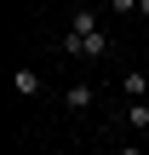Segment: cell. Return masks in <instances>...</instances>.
<instances>
[{
	"instance_id": "obj_1",
	"label": "cell",
	"mask_w": 149,
	"mask_h": 155,
	"mask_svg": "<svg viewBox=\"0 0 149 155\" xmlns=\"http://www.w3.org/2000/svg\"><path fill=\"white\" fill-rule=\"evenodd\" d=\"M92 104H98V86H92V81H75V86H63V109H69V115H86Z\"/></svg>"
},
{
	"instance_id": "obj_2",
	"label": "cell",
	"mask_w": 149,
	"mask_h": 155,
	"mask_svg": "<svg viewBox=\"0 0 149 155\" xmlns=\"http://www.w3.org/2000/svg\"><path fill=\"white\" fill-rule=\"evenodd\" d=\"M121 92H126V104H144V92H149V75H144V69H126V75H121Z\"/></svg>"
},
{
	"instance_id": "obj_3",
	"label": "cell",
	"mask_w": 149,
	"mask_h": 155,
	"mask_svg": "<svg viewBox=\"0 0 149 155\" xmlns=\"http://www.w3.org/2000/svg\"><path fill=\"white\" fill-rule=\"evenodd\" d=\"M92 29H103V17H98L92 6H80V12H69V35H92Z\"/></svg>"
},
{
	"instance_id": "obj_4",
	"label": "cell",
	"mask_w": 149,
	"mask_h": 155,
	"mask_svg": "<svg viewBox=\"0 0 149 155\" xmlns=\"http://www.w3.org/2000/svg\"><path fill=\"white\" fill-rule=\"evenodd\" d=\"M103 52H109V35H103V29H92V35H80V58H86V63H98Z\"/></svg>"
},
{
	"instance_id": "obj_5",
	"label": "cell",
	"mask_w": 149,
	"mask_h": 155,
	"mask_svg": "<svg viewBox=\"0 0 149 155\" xmlns=\"http://www.w3.org/2000/svg\"><path fill=\"white\" fill-rule=\"evenodd\" d=\"M11 92L17 98H40V69H17L11 75Z\"/></svg>"
},
{
	"instance_id": "obj_6",
	"label": "cell",
	"mask_w": 149,
	"mask_h": 155,
	"mask_svg": "<svg viewBox=\"0 0 149 155\" xmlns=\"http://www.w3.org/2000/svg\"><path fill=\"white\" fill-rule=\"evenodd\" d=\"M126 127L132 132H149V98L144 104H126Z\"/></svg>"
},
{
	"instance_id": "obj_7",
	"label": "cell",
	"mask_w": 149,
	"mask_h": 155,
	"mask_svg": "<svg viewBox=\"0 0 149 155\" xmlns=\"http://www.w3.org/2000/svg\"><path fill=\"white\" fill-rule=\"evenodd\" d=\"M109 12H115V17H132V12H138V0H109Z\"/></svg>"
},
{
	"instance_id": "obj_8",
	"label": "cell",
	"mask_w": 149,
	"mask_h": 155,
	"mask_svg": "<svg viewBox=\"0 0 149 155\" xmlns=\"http://www.w3.org/2000/svg\"><path fill=\"white\" fill-rule=\"evenodd\" d=\"M115 155H144V144H121V150H115Z\"/></svg>"
},
{
	"instance_id": "obj_9",
	"label": "cell",
	"mask_w": 149,
	"mask_h": 155,
	"mask_svg": "<svg viewBox=\"0 0 149 155\" xmlns=\"http://www.w3.org/2000/svg\"><path fill=\"white\" fill-rule=\"evenodd\" d=\"M138 17H144V23H149V0H138Z\"/></svg>"
}]
</instances>
